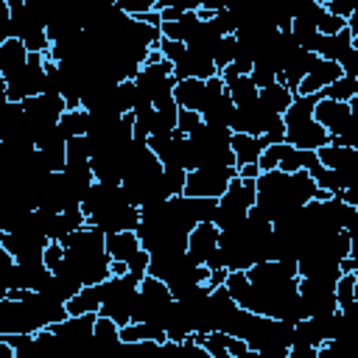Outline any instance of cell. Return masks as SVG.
I'll list each match as a JSON object with an SVG mask.
<instances>
[{
    "mask_svg": "<svg viewBox=\"0 0 358 358\" xmlns=\"http://www.w3.org/2000/svg\"><path fill=\"white\" fill-rule=\"evenodd\" d=\"M64 257H67V249H64L62 243H50V246L45 249V266H48L50 271H56V268L64 263Z\"/></svg>",
    "mask_w": 358,
    "mask_h": 358,
    "instance_id": "37",
    "label": "cell"
},
{
    "mask_svg": "<svg viewBox=\"0 0 358 358\" xmlns=\"http://www.w3.org/2000/svg\"><path fill=\"white\" fill-rule=\"evenodd\" d=\"M316 157L322 159L324 168H330V171H336V173L341 176L344 190L358 185V151H355V148H344V145L330 143V145L319 148Z\"/></svg>",
    "mask_w": 358,
    "mask_h": 358,
    "instance_id": "9",
    "label": "cell"
},
{
    "mask_svg": "<svg viewBox=\"0 0 358 358\" xmlns=\"http://www.w3.org/2000/svg\"><path fill=\"white\" fill-rule=\"evenodd\" d=\"M249 282L255 288H263V291H274V288H282V285H291L299 280V266L296 263H288V260H266V263H257L246 271Z\"/></svg>",
    "mask_w": 358,
    "mask_h": 358,
    "instance_id": "7",
    "label": "cell"
},
{
    "mask_svg": "<svg viewBox=\"0 0 358 358\" xmlns=\"http://www.w3.org/2000/svg\"><path fill=\"white\" fill-rule=\"evenodd\" d=\"M338 64H341V73H344L347 78H358V48H352Z\"/></svg>",
    "mask_w": 358,
    "mask_h": 358,
    "instance_id": "38",
    "label": "cell"
},
{
    "mask_svg": "<svg viewBox=\"0 0 358 358\" xmlns=\"http://www.w3.org/2000/svg\"><path fill=\"white\" fill-rule=\"evenodd\" d=\"M313 120L330 134V143L344 131L347 120H350V103L341 101H330V98H319L316 109H313Z\"/></svg>",
    "mask_w": 358,
    "mask_h": 358,
    "instance_id": "11",
    "label": "cell"
},
{
    "mask_svg": "<svg viewBox=\"0 0 358 358\" xmlns=\"http://www.w3.org/2000/svg\"><path fill=\"white\" fill-rule=\"evenodd\" d=\"M140 249H143V243H140L137 232L106 235V255L112 257V263H129Z\"/></svg>",
    "mask_w": 358,
    "mask_h": 358,
    "instance_id": "18",
    "label": "cell"
},
{
    "mask_svg": "<svg viewBox=\"0 0 358 358\" xmlns=\"http://www.w3.org/2000/svg\"><path fill=\"white\" fill-rule=\"evenodd\" d=\"M199 22H201L199 11H185L179 20H173V22H162V25H159V31H162V39H173V42L187 45V42H190V36L196 34Z\"/></svg>",
    "mask_w": 358,
    "mask_h": 358,
    "instance_id": "19",
    "label": "cell"
},
{
    "mask_svg": "<svg viewBox=\"0 0 358 358\" xmlns=\"http://www.w3.org/2000/svg\"><path fill=\"white\" fill-rule=\"evenodd\" d=\"M204 95H207V84L201 78H185V81H176V87H173V98H176L179 109H190L199 115L204 106Z\"/></svg>",
    "mask_w": 358,
    "mask_h": 358,
    "instance_id": "15",
    "label": "cell"
},
{
    "mask_svg": "<svg viewBox=\"0 0 358 358\" xmlns=\"http://www.w3.org/2000/svg\"><path fill=\"white\" fill-rule=\"evenodd\" d=\"M271 115H285L288 109H291V103L296 101V92H291L285 84H271V87H266V90H260V98H257Z\"/></svg>",
    "mask_w": 358,
    "mask_h": 358,
    "instance_id": "20",
    "label": "cell"
},
{
    "mask_svg": "<svg viewBox=\"0 0 358 358\" xmlns=\"http://www.w3.org/2000/svg\"><path fill=\"white\" fill-rule=\"evenodd\" d=\"M316 28H319V34H322V36H336V34H341V31L347 28V22H344V20H338V17H333V14L324 8V14H322V20L316 22Z\"/></svg>",
    "mask_w": 358,
    "mask_h": 358,
    "instance_id": "34",
    "label": "cell"
},
{
    "mask_svg": "<svg viewBox=\"0 0 358 358\" xmlns=\"http://www.w3.org/2000/svg\"><path fill=\"white\" fill-rule=\"evenodd\" d=\"M123 347L131 358H157V350H159L157 341H134V344H123Z\"/></svg>",
    "mask_w": 358,
    "mask_h": 358,
    "instance_id": "36",
    "label": "cell"
},
{
    "mask_svg": "<svg viewBox=\"0 0 358 358\" xmlns=\"http://www.w3.org/2000/svg\"><path fill=\"white\" fill-rule=\"evenodd\" d=\"M227 277H229V271H227V268H215V271H210V280H207V288H210V291H215V288H221V285L227 282Z\"/></svg>",
    "mask_w": 358,
    "mask_h": 358,
    "instance_id": "41",
    "label": "cell"
},
{
    "mask_svg": "<svg viewBox=\"0 0 358 358\" xmlns=\"http://www.w3.org/2000/svg\"><path fill=\"white\" fill-rule=\"evenodd\" d=\"M246 358H266V355H263V352H257V350H249V355H246Z\"/></svg>",
    "mask_w": 358,
    "mask_h": 358,
    "instance_id": "46",
    "label": "cell"
},
{
    "mask_svg": "<svg viewBox=\"0 0 358 358\" xmlns=\"http://www.w3.org/2000/svg\"><path fill=\"white\" fill-rule=\"evenodd\" d=\"M355 282H358V274H341L338 282H336V299H338V308H350L355 299Z\"/></svg>",
    "mask_w": 358,
    "mask_h": 358,
    "instance_id": "30",
    "label": "cell"
},
{
    "mask_svg": "<svg viewBox=\"0 0 358 358\" xmlns=\"http://www.w3.org/2000/svg\"><path fill=\"white\" fill-rule=\"evenodd\" d=\"M173 305V294L168 288V282L157 280V277H143L140 280V294H137V302L131 308V322H159V316Z\"/></svg>",
    "mask_w": 358,
    "mask_h": 358,
    "instance_id": "4",
    "label": "cell"
},
{
    "mask_svg": "<svg viewBox=\"0 0 358 358\" xmlns=\"http://www.w3.org/2000/svg\"><path fill=\"white\" fill-rule=\"evenodd\" d=\"M227 90H229V98L235 106H249L260 98V90L255 87L252 76H238L232 84H227Z\"/></svg>",
    "mask_w": 358,
    "mask_h": 358,
    "instance_id": "24",
    "label": "cell"
},
{
    "mask_svg": "<svg viewBox=\"0 0 358 358\" xmlns=\"http://www.w3.org/2000/svg\"><path fill=\"white\" fill-rule=\"evenodd\" d=\"M316 193H319V185L308 171H296V173L268 171V173H260V179H257L255 210L263 213L271 224H277L285 215L310 204L316 199Z\"/></svg>",
    "mask_w": 358,
    "mask_h": 358,
    "instance_id": "1",
    "label": "cell"
},
{
    "mask_svg": "<svg viewBox=\"0 0 358 358\" xmlns=\"http://www.w3.org/2000/svg\"><path fill=\"white\" fill-rule=\"evenodd\" d=\"M336 199H341V201H347L350 207L358 210V185H355V187H347V190H344L341 196H336Z\"/></svg>",
    "mask_w": 358,
    "mask_h": 358,
    "instance_id": "44",
    "label": "cell"
},
{
    "mask_svg": "<svg viewBox=\"0 0 358 358\" xmlns=\"http://www.w3.org/2000/svg\"><path fill=\"white\" fill-rule=\"evenodd\" d=\"M159 53H162V59H165V62L179 64V62L185 59V53H187V45L173 42V39H162V42H159Z\"/></svg>",
    "mask_w": 358,
    "mask_h": 358,
    "instance_id": "33",
    "label": "cell"
},
{
    "mask_svg": "<svg viewBox=\"0 0 358 358\" xmlns=\"http://www.w3.org/2000/svg\"><path fill=\"white\" fill-rule=\"evenodd\" d=\"M98 313H87V316H70L67 322L53 324L50 330L59 336L62 347L73 355V358H87L90 344H92V330H95Z\"/></svg>",
    "mask_w": 358,
    "mask_h": 358,
    "instance_id": "6",
    "label": "cell"
},
{
    "mask_svg": "<svg viewBox=\"0 0 358 358\" xmlns=\"http://www.w3.org/2000/svg\"><path fill=\"white\" fill-rule=\"evenodd\" d=\"M92 159V148L87 137H70L67 140V165H81Z\"/></svg>",
    "mask_w": 358,
    "mask_h": 358,
    "instance_id": "28",
    "label": "cell"
},
{
    "mask_svg": "<svg viewBox=\"0 0 358 358\" xmlns=\"http://www.w3.org/2000/svg\"><path fill=\"white\" fill-rule=\"evenodd\" d=\"M238 176V168H196L187 173L185 196L190 199H221L229 190V182Z\"/></svg>",
    "mask_w": 358,
    "mask_h": 358,
    "instance_id": "5",
    "label": "cell"
},
{
    "mask_svg": "<svg viewBox=\"0 0 358 358\" xmlns=\"http://www.w3.org/2000/svg\"><path fill=\"white\" fill-rule=\"evenodd\" d=\"M229 145H232V154H235L238 168H243V165H257L260 157H263V151L268 148L263 137H252V134H232V143H229Z\"/></svg>",
    "mask_w": 358,
    "mask_h": 358,
    "instance_id": "16",
    "label": "cell"
},
{
    "mask_svg": "<svg viewBox=\"0 0 358 358\" xmlns=\"http://www.w3.org/2000/svg\"><path fill=\"white\" fill-rule=\"evenodd\" d=\"M162 182H165V190H168V196H171V199L185 196L187 171H182V168H165V171H162Z\"/></svg>",
    "mask_w": 358,
    "mask_h": 358,
    "instance_id": "29",
    "label": "cell"
},
{
    "mask_svg": "<svg viewBox=\"0 0 358 358\" xmlns=\"http://www.w3.org/2000/svg\"><path fill=\"white\" fill-rule=\"evenodd\" d=\"M324 3V8L333 14V17H338V20H350L352 14H355V8H358V0H322Z\"/></svg>",
    "mask_w": 358,
    "mask_h": 358,
    "instance_id": "32",
    "label": "cell"
},
{
    "mask_svg": "<svg viewBox=\"0 0 358 358\" xmlns=\"http://www.w3.org/2000/svg\"><path fill=\"white\" fill-rule=\"evenodd\" d=\"M249 76H252V81H255V87H257V90H266V87L277 84V73H274L268 64H263V62H257V64H255V70H252Z\"/></svg>",
    "mask_w": 358,
    "mask_h": 358,
    "instance_id": "35",
    "label": "cell"
},
{
    "mask_svg": "<svg viewBox=\"0 0 358 358\" xmlns=\"http://www.w3.org/2000/svg\"><path fill=\"white\" fill-rule=\"evenodd\" d=\"M260 165H243V168H238V176L241 179H260Z\"/></svg>",
    "mask_w": 358,
    "mask_h": 358,
    "instance_id": "43",
    "label": "cell"
},
{
    "mask_svg": "<svg viewBox=\"0 0 358 358\" xmlns=\"http://www.w3.org/2000/svg\"><path fill=\"white\" fill-rule=\"evenodd\" d=\"M322 95H296L291 109L282 115L285 120V143L299 151H319L330 145V134L313 120V109Z\"/></svg>",
    "mask_w": 358,
    "mask_h": 358,
    "instance_id": "2",
    "label": "cell"
},
{
    "mask_svg": "<svg viewBox=\"0 0 358 358\" xmlns=\"http://www.w3.org/2000/svg\"><path fill=\"white\" fill-rule=\"evenodd\" d=\"M137 294H140V280L134 274H123V277H112V280L101 282L103 305H101L98 316L112 319L117 327L131 324V308L137 302Z\"/></svg>",
    "mask_w": 358,
    "mask_h": 358,
    "instance_id": "3",
    "label": "cell"
},
{
    "mask_svg": "<svg viewBox=\"0 0 358 358\" xmlns=\"http://www.w3.org/2000/svg\"><path fill=\"white\" fill-rule=\"evenodd\" d=\"M221 358H232V355H221Z\"/></svg>",
    "mask_w": 358,
    "mask_h": 358,
    "instance_id": "47",
    "label": "cell"
},
{
    "mask_svg": "<svg viewBox=\"0 0 358 358\" xmlns=\"http://www.w3.org/2000/svg\"><path fill=\"white\" fill-rule=\"evenodd\" d=\"M221 241V229L215 224H196L193 232L187 235V257L199 266H207V260L215 255Z\"/></svg>",
    "mask_w": 358,
    "mask_h": 358,
    "instance_id": "10",
    "label": "cell"
},
{
    "mask_svg": "<svg viewBox=\"0 0 358 358\" xmlns=\"http://www.w3.org/2000/svg\"><path fill=\"white\" fill-rule=\"evenodd\" d=\"M352 48H355V39H352L350 28H344V31L336 34V36H319L316 56H319V59H327V62H341Z\"/></svg>",
    "mask_w": 358,
    "mask_h": 358,
    "instance_id": "17",
    "label": "cell"
},
{
    "mask_svg": "<svg viewBox=\"0 0 358 358\" xmlns=\"http://www.w3.org/2000/svg\"><path fill=\"white\" fill-rule=\"evenodd\" d=\"M103 296H101V285H87L81 288L70 302H67V313L70 316H87V313H101Z\"/></svg>",
    "mask_w": 358,
    "mask_h": 358,
    "instance_id": "21",
    "label": "cell"
},
{
    "mask_svg": "<svg viewBox=\"0 0 358 358\" xmlns=\"http://www.w3.org/2000/svg\"><path fill=\"white\" fill-rule=\"evenodd\" d=\"M204 120H201V115L199 112H190V109H179V120H176V134H185V137H190L199 126H201Z\"/></svg>",
    "mask_w": 358,
    "mask_h": 358,
    "instance_id": "31",
    "label": "cell"
},
{
    "mask_svg": "<svg viewBox=\"0 0 358 358\" xmlns=\"http://www.w3.org/2000/svg\"><path fill=\"white\" fill-rule=\"evenodd\" d=\"M316 59H319L316 53H310V50H302V48H299V50L288 59V64H285V70L280 73V78H277V81H280V84H285L291 92H296V95H299V87H302L305 76L310 73V67L316 64Z\"/></svg>",
    "mask_w": 358,
    "mask_h": 358,
    "instance_id": "13",
    "label": "cell"
},
{
    "mask_svg": "<svg viewBox=\"0 0 358 358\" xmlns=\"http://www.w3.org/2000/svg\"><path fill=\"white\" fill-rule=\"evenodd\" d=\"M235 53H238V39H235V34H232V36H224V39H218V45H215V53H213L215 70L221 73V70L232 67V62H235Z\"/></svg>",
    "mask_w": 358,
    "mask_h": 358,
    "instance_id": "27",
    "label": "cell"
},
{
    "mask_svg": "<svg viewBox=\"0 0 358 358\" xmlns=\"http://www.w3.org/2000/svg\"><path fill=\"white\" fill-rule=\"evenodd\" d=\"M59 131L70 140V137H87L90 131V112L87 109H70L62 115L59 120Z\"/></svg>",
    "mask_w": 358,
    "mask_h": 358,
    "instance_id": "23",
    "label": "cell"
},
{
    "mask_svg": "<svg viewBox=\"0 0 358 358\" xmlns=\"http://www.w3.org/2000/svg\"><path fill=\"white\" fill-rule=\"evenodd\" d=\"M157 358H185V347L176 341H165V344H159Z\"/></svg>",
    "mask_w": 358,
    "mask_h": 358,
    "instance_id": "40",
    "label": "cell"
},
{
    "mask_svg": "<svg viewBox=\"0 0 358 358\" xmlns=\"http://www.w3.org/2000/svg\"><path fill=\"white\" fill-rule=\"evenodd\" d=\"M120 338H123V344H134V341H157V344H165L168 341L165 330L159 324H154V322H137V324L131 322V324L120 327Z\"/></svg>",
    "mask_w": 358,
    "mask_h": 358,
    "instance_id": "22",
    "label": "cell"
},
{
    "mask_svg": "<svg viewBox=\"0 0 358 358\" xmlns=\"http://www.w3.org/2000/svg\"><path fill=\"white\" fill-rule=\"evenodd\" d=\"M341 64L338 62H327V59H316V64L310 67V73L305 76L299 95H319L322 90H327L330 84H336L341 78Z\"/></svg>",
    "mask_w": 358,
    "mask_h": 358,
    "instance_id": "12",
    "label": "cell"
},
{
    "mask_svg": "<svg viewBox=\"0 0 358 358\" xmlns=\"http://www.w3.org/2000/svg\"><path fill=\"white\" fill-rule=\"evenodd\" d=\"M347 28H350V34H352V39L358 36V8H355V14L347 20Z\"/></svg>",
    "mask_w": 358,
    "mask_h": 358,
    "instance_id": "45",
    "label": "cell"
},
{
    "mask_svg": "<svg viewBox=\"0 0 358 358\" xmlns=\"http://www.w3.org/2000/svg\"><path fill=\"white\" fill-rule=\"evenodd\" d=\"M182 347H185V358H213V355H210V350H207L204 344H199L196 338L182 341Z\"/></svg>",
    "mask_w": 358,
    "mask_h": 358,
    "instance_id": "39",
    "label": "cell"
},
{
    "mask_svg": "<svg viewBox=\"0 0 358 358\" xmlns=\"http://www.w3.org/2000/svg\"><path fill=\"white\" fill-rule=\"evenodd\" d=\"M319 95H322V98H330V101L350 103L352 98H358V78H347V76H341L336 84H330V87L322 90Z\"/></svg>",
    "mask_w": 358,
    "mask_h": 358,
    "instance_id": "25",
    "label": "cell"
},
{
    "mask_svg": "<svg viewBox=\"0 0 358 358\" xmlns=\"http://www.w3.org/2000/svg\"><path fill=\"white\" fill-rule=\"evenodd\" d=\"M322 344H324V338L319 336L313 319H305V322L294 324V347H313V350H319Z\"/></svg>",
    "mask_w": 358,
    "mask_h": 358,
    "instance_id": "26",
    "label": "cell"
},
{
    "mask_svg": "<svg viewBox=\"0 0 358 358\" xmlns=\"http://www.w3.org/2000/svg\"><path fill=\"white\" fill-rule=\"evenodd\" d=\"M28 48L20 42V39H6L0 42V78L8 81L14 76H20L28 64Z\"/></svg>",
    "mask_w": 358,
    "mask_h": 358,
    "instance_id": "14",
    "label": "cell"
},
{
    "mask_svg": "<svg viewBox=\"0 0 358 358\" xmlns=\"http://www.w3.org/2000/svg\"><path fill=\"white\" fill-rule=\"evenodd\" d=\"M299 299L308 310V319H319V316H330L338 310V299H336V285L319 282V280H305L299 277Z\"/></svg>",
    "mask_w": 358,
    "mask_h": 358,
    "instance_id": "8",
    "label": "cell"
},
{
    "mask_svg": "<svg viewBox=\"0 0 358 358\" xmlns=\"http://www.w3.org/2000/svg\"><path fill=\"white\" fill-rule=\"evenodd\" d=\"M319 355V350H313V347H291V352H288V358H316Z\"/></svg>",
    "mask_w": 358,
    "mask_h": 358,
    "instance_id": "42",
    "label": "cell"
}]
</instances>
